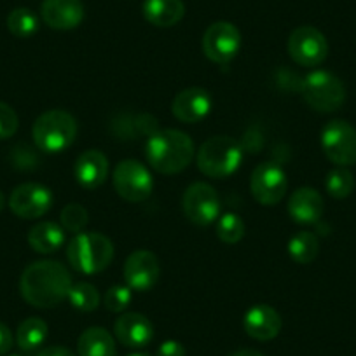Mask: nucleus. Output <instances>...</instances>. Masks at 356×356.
Segmentation results:
<instances>
[{"mask_svg":"<svg viewBox=\"0 0 356 356\" xmlns=\"http://www.w3.org/2000/svg\"><path fill=\"white\" fill-rule=\"evenodd\" d=\"M243 150L241 143L231 136H211L197 150V168L210 178H227L241 166Z\"/></svg>","mask_w":356,"mask_h":356,"instance_id":"4","label":"nucleus"},{"mask_svg":"<svg viewBox=\"0 0 356 356\" xmlns=\"http://www.w3.org/2000/svg\"><path fill=\"white\" fill-rule=\"evenodd\" d=\"M286 189H289V178L280 164L267 161L253 170L250 178V191L257 203L264 207L278 204L285 197Z\"/></svg>","mask_w":356,"mask_h":356,"instance_id":"11","label":"nucleus"},{"mask_svg":"<svg viewBox=\"0 0 356 356\" xmlns=\"http://www.w3.org/2000/svg\"><path fill=\"white\" fill-rule=\"evenodd\" d=\"M79 356H115L118 348L108 330L102 327H91L81 334L77 341Z\"/></svg>","mask_w":356,"mask_h":356,"instance_id":"22","label":"nucleus"},{"mask_svg":"<svg viewBox=\"0 0 356 356\" xmlns=\"http://www.w3.org/2000/svg\"><path fill=\"white\" fill-rule=\"evenodd\" d=\"M186 15V6L182 0H145L143 16L154 26L168 29L177 25Z\"/></svg>","mask_w":356,"mask_h":356,"instance_id":"21","label":"nucleus"},{"mask_svg":"<svg viewBox=\"0 0 356 356\" xmlns=\"http://www.w3.org/2000/svg\"><path fill=\"white\" fill-rule=\"evenodd\" d=\"M161 275L159 260L149 250H136L124 262L126 285L136 292H149L154 289Z\"/></svg>","mask_w":356,"mask_h":356,"instance_id":"14","label":"nucleus"},{"mask_svg":"<svg viewBox=\"0 0 356 356\" xmlns=\"http://www.w3.org/2000/svg\"><path fill=\"white\" fill-rule=\"evenodd\" d=\"M114 334L126 348H145L154 337V328L149 318L140 313H124L115 320Z\"/></svg>","mask_w":356,"mask_h":356,"instance_id":"18","label":"nucleus"},{"mask_svg":"<svg viewBox=\"0 0 356 356\" xmlns=\"http://www.w3.org/2000/svg\"><path fill=\"white\" fill-rule=\"evenodd\" d=\"M159 129L157 119L149 114L122 115L121 121L114 122V133L119 138H135V136H147Z\"/></svg>","mask_w":356,"mask_h":356,"instance_id":"24","label":"nucleus"},{"mask_svg":"<svg viewBox=\"0 0 356 356\" xmlns=\"http://www.w3.org/2000/svg\"><path fill=\"white\" fill-rule=\"evenodd\" d=\"M4 203H6V200H4V196H2V193H0V211H2V208H4Z\"/></svg>","mask_w":356,"mask_h":356,"instance_id":"39","label":"nucleus"},{"mask_svg":"<svg viewBox=\"0 0 356 356\" xmlns=\"http://www.w3.org/2000/svg\"><path fill=\"white\" fill-rule=\"evenodd\" d=\"M68 302L72 304V307H75L77 311L82 313H91L98 307L100 304V293H98L97 286H93L91 283H75L72 285L70 292H68Z\"/></svg>","mask_w":356,"mask_h":356,"instance_id":"28","label":"nucleus"},{"mask_svg":"<svg viewBox=\"0 0 356 356\" xmlns=\"http://www.w3.org/2000/svg\"><path fill=\"white\" fill-rule=\"evenodd\" d=\"M8 29L18 39H29L39 30V18L30 9L18 8L9 13Z\"/></svg>","mask_w":356,"mask_h":356,"instance_id":"27","label":"nucleus"},{"mask_svg":"<svg viewBox=\"0 0 356 356\" xmlns=\"http://www.w3.org/2000/svg\"><path fill=\"white\" fill-rule=\"evenodd\" d=\"M231 356H264V355H260L259 351H253V349H241V351L232 353Z\"/></svg>","mask_w":356,"mask_h":356,"instance_id":"38","label":"nucleus"},{"mask_svg":"<svg viewBox=\"0 0 356 356\" xmlns=\"http://www.w3.org/2000/svg\"><path fill=\"white\" fill-rule=\"evenodd\" d=\"M11 356H19V355H11Z\"/></svg>","mask_w":356,"mask_h":356,"instance_id":"41","label":"nucleus"},{"mask_svg":"<svg viewBox=\"0 0 356 356\" xmlns=\"http://www.w3.org/2000/svg\"><path fill=\"white\" fill-rule=\"evenodd\" d=\"M246 225L243 218L234 211L224 213L217 222V236L225 245H234L245 238Z\"/></svg>","mask_w":356,"mask_h":356,"instance_id":"30","label":"nucleus"},{"mask_svg":"<svg viewBox=\"0 0 356 356\" xmlns=\"http://www.w3.org/2000/svg\"><path fill=\"white\" fill-rule=\"evenodd\" d=\"M13 161H15V166L19 168V170H33L40 163L37 154L29 145L16 147L15 152H13Z\"/></svg>","mask_w":356,"mask_h":356,"instance_id":"34","label":"nucleus"},{"mask_svg":"<svg viewBox=\"0 0 356 356\" xmlns=\"http://www.w3.org/2000/svg\"><path fill=\"white\" fill-rule=\"evenodd\" d=\"M47 334H49V328H47L46 321L35 316L26 318L18 327L16 342H18L19 349H23L26 353H32L46 342Z\"/></svg>","mask_w":356,"mask_h":356,"instance_id":"25","label":"nucleus"},{"mask_svg":"<svg viewBox=\"0 0 356 356\" xmlns=\"http://www.w3.org/2000/svg\"><path fill=\"white\" fill-rule=\"evenodd\" d=\"M40 16L51 29L72 30L84 19V6L81 0H44Z\"/></svg>","mask_w":356,"mask_h":356,"instance_id":"16","label":"nucleus"},{"mask_svg":"<svg viewBox=\"0 0 356 356\" xmlns=\"http://www.w3.org/2000/svg\"><path fill=\"white\" fill-rule=\"evenodd\" d=\"M54 203L53 193L42 184H22L9 196V208L13 213L25 220L44 217Z\"/></svg>","mask_w":356,"mask_h":356,"instance_id":"13","label":"nucleus"},{"mask_svg":"<svg viewBox=\"0 0 356 356\" xmlns=\"http://www.w3.org/2000/svg\"><path fill=\"white\" fill-rule=\"evenodd\" d=\"M128 356H150V355H147V353H131V355Z\"/></svg>","mask_w":356,"mask_h":356,"instance_id":"40","label":"nucleus"},{"mask_svg":"<svg viewBox=\"0 0 356 356\" xmlns=\"http://www.w3.org/2000/svg\"><path fill=\"white\" fill-rule=\"evenodd\" d=\"M37 356H75L70 349L61 348V346H51V348L42 349Z\"/></svg>","mask_w":356,"mask_h":356,"instance_id":"37","label":"nucleus"},{"mask_svg":"<svg viewBox=\"0 0 356 356\" xmlns=\"http://www.w3.org/2000/svg\"><path fill=\"white\" fill-rule=\"evenodd\" d=\"M321 149L334 164L348 168L356 164V128L335 119L321 129Z\"/></svg>","mask_w":356,"mask_h":356,"instance_id":"8","label":"nucleus"},{"mask_svg":"<svg viewBox=\"0 0 356 356\" xmlns=\"http://www.w3.org/2000/svg\"><path fill=\"white\" fill-rule=\"evenodd\" d=\"M325 187H327V193L332 197H335V200H346L353 193V189H355V177H353V173L348 168L337 166L327 175Z\"/></svg>","mask_w":356,"mask_h":356,"instance_id":"29","label":"nucleus"},{"mask_svg":"<svg viewBox=\"0 0 356 356\" xmlns=\"http://www.w3.org/2000/svg\"><path fill=\"white\" fill-rule=\"evenodd\" d=\"M77 129V121L70 112L54 108L37 118L32 136L39 150L46 154H60L75 142Z\"/></svg>","mask_w":356,"mask_h":356,"instance_id":"5","label":"nucleus"},{"mask_svg":"<svg viewBox=\"0 0 356 356\" xmlns=\"http://www.w3.org/2000/svg\"><path fill=\"white\" fill-rule=\"evenodd\" d=\"M19 126L18 114L11 105L0 102V140H8L16 135Z\"/></svg>","mask_w":356,"mask_h":356,"instance_id":"33","label":"nucleus"},{"mask_svg":"<svg viewBox=\"0 0 356 356\" xmlns=\"http://www.w3.org/2000/svg\"><path fill=\"white\" fill-rule=\"evenodd\" d=\"M60 220L63 229L74 232V234H79V232H84V227L89 222V213L82 204L70 203L61 210Z\"/></svg>","mask_w":356,"mask_h":356,"instance_id":"31","label":"nucleus"},{"mask_svg":"<svg viewBox=\"0 0 356 356\" xmlns=\"http://www.w3.org/2000/svg\"><path fill=\"white\" fill-rule=\"evenodd\" d=\"M243 327L246 334L255 341H271L282 330V316L275 307L257 304L245 313Z\"/></svg>","mask_w":356,"mask_h":356,"instance_id":"17","label":"nucleus"},{"mask_svg":"<svg viewBox=\"0 0 356 356\" xmlns=\"http://www.w3.org/2000/svg\"><path fill=\"white\" fill-rule=\"evenodd\" d=\"M72 285V276L63 264L56 260H37L23 271L19 292L30 306L49 309L67 299Z\"/></svg>","mask_w":356,"mask_h":356,"instance_id":"1","label":"nucleus"},{"mask_svg":"<svg viewBox=\"0 0 356 356\" xmlns=\"http://www.w3.org/2000/svg\"><path fill=\"white\" fill-rule=\"evenodd\" d=\"M75 180L84 189H98L104 186L108 175V159L102 150L89 149L75 161Z\"/></svg>","mask_w":356,"mask_h":356,"instance_id":"19","label":"nucleus"},{"mask_svg":"<svg viewBox=\"0 0 356 356\" xmlns=\"http://www.w3.org/2000/svg\"><path fill=\"white\" fill-rule=\"evenodd\" d=\"M299 93L313 111L335 112L344 105L346 88L341 79L327 70H314L299 81Z\"/></svg>","mask_w":356,"mask_h":356,"instance_id":"6","label":"nucleus"},{"mask_svg":"<svg viewBox=\"0 0 356 356\" xmlns=\"http://www.w3.org/2000/svg\"><path fill=\"white\" fill-rule=\"evenodd\" d=\"M112 182L115 193L129 203H142L149 200L154 189L150 171L145 164L135 159L121 161L112 173Z\"/></svg>","mask_w":356,"mask_h":356,"instance_id":"7","label":"nucleus"},{"mask_svg":"<svg viewBox=\"0 0 356 356\" xmlns=\"http://www.w3.org/2000/svg\"><path fill=\"white\" fill-rule=\"evenodd\" d=\"M157 356H186V348L177 341H166L157 349Z\"/></svg>","mask_w":356,"mask_h":356,"instance_id":"35","label":"nucleus"},{"mask_svg":"<svg viewBox=\"0 0 356 356\" xmlns=\"http://www.w3.org/2000/svg\"><path fill=\"white\" fill-rule=\"evenodd\" d=\"M325 210L321 194L313 187H300L292 193L289 201V213L297 224H316Z\"/></svg>","mask_w":356,"mask_h":356,"instance_id":"20","label":"nucleus"},{"mask_svg":"<svg viewBox=\"0 0 356 356\" xmlns=\"http://www.w3.org/2000/svg\"><path fill=\"white\" fill-rule=\"evenodd\" d=\"M290 58L300 67H318L328 56V42L323 33L309 25L293 30L286 42Z\"/></svg>","mask_w":356,"mask_h":356,"instance_id":"9","label":"nucleus"},{"mask_svg":"<svg viewBox=\"0 0 356 356\" xmlns=\"http://www.w3.org/2000/svg\"><path fill=\"white\" fill-rule=\"evenodd\" d=\"M241 47V33L232 23L217 22L203 35V53L210 61L225 65L234 60Z\"/></svg>","mask_w":356,"mask_h":356,"instance_id":"12","label":"nucleus"},{"mask_svg":"<svg viewBox=\"0 0 356 356\" xmlns=\"http://www.w3.org/2000/svg\"><path fill=\"white\" fill-rule=\"evenodd\" d=\"M182 208L186 217L196 225H210L220 218V197L207 182H194L184 193Z\"/></svg>","mask_w":356,"mask_h":356,"instance_id":"10","label":"nucleus"},{"mask_svg":"<svg viewBox=\"0 0 356 356\" xmlns=\"http://www.w3.org/2000/svg\"><path fill=\"white\" fill-rule=\"evenodd\" d=\"M320 252V241L313 232H297L289 241V255L297 264H311Z\"/></svg>","mask_w":356,"mask_h":356,"instance_id":"26","label":"nucleus"},{"mask_svg":"<svg viewBox=\"0 0 356 356\" xmlns=\"http://www.w3.org/2000/svg\"><path fill=\"white\" fill-rule=\"evenodd\" d=\"M133 290L128 285H114L105 292L104 304L112 313H122L131 304Z\"/></svg>","mask_w":356,"mask_h":356,"instance_id":"32","label":"nucleus"},{"mask_svg":"<svg viewBox=\"0 0 356 356\" xmlns=\"http://www.w3.org/2000/svg\"><path fill=\"white\" fill-rule=\"evenodd\" d=\"M67 259L81 275H97L111 266L114 245L102 232H79L68 243Z\"/></svg>","mask_w":356,"mask_h":356,"instance_id":"3","label":"nucleus"},{"mask_svg":"<svg viewBox=\"0 0 356 356\" xmlns=\"http://www.w3.org/2000/svg\"><path fill=\"white\" fill-rule=\"evenodd\" d=\"M213 107L211 95L203 88H187L175 97L171 112L180 122L194 124L207 118Z\"/></svg>","mask_w":356,"mask_h":356,"instance_id":"15","label":"nucleus"},{"mask_svg":"<svg viewBox=\"0 0 356 356\" xmlns=\"http://www.w3.org/2000/svg\"><path fill=\"white\" fill-rule=\"evenodd\" d=\"M13 342H15V339H13L9 327L0 321V356H4L6 353L11 351Z\"/></svg>","mask_w":356,"mask_h":356,"instance_id":"36","label":"nucleus"},{"mask_svg":"<svg viewBox=\"0 0 356 356\" xmlns=\"http://www.w3.org/2000/svg\"><path fill=\"white\" fill-rule=\"evenodd\" d=\"M194 142L180 129H157L147 138L145 156L150 168L157 173L177 175L194 159Z\"/></svg>","mask_w":356,"mask_h":356,"instance_id":"2","label":"nucleus"},{"mask_svg":"<svg viewBox=\"0 0 356 356\" xmlns=\"http://www.w3.org/2000/svg\"><path fill=\"white\" fill-rule=\"evenodd\" d=\"M65 243V229L56 222H39L29 232V245L35 252L53 253L60 250Z\"/></svg>","mask_w":356,"mask_h":356,"instance_id":"23","label":"nucleus"}]
</instances>
